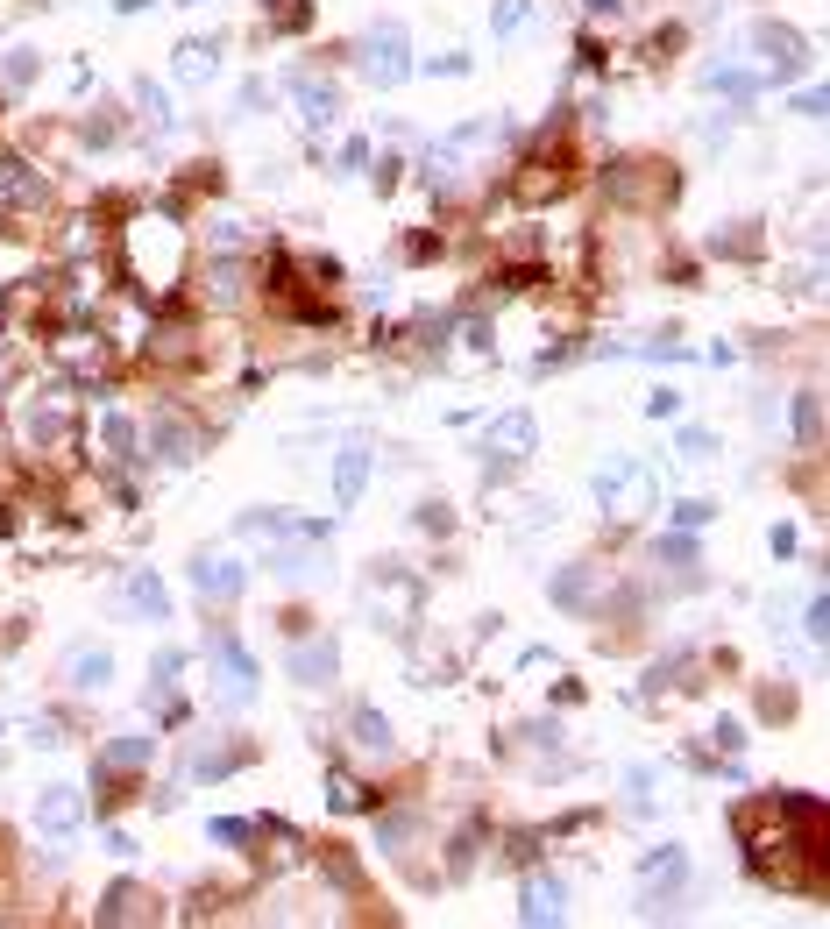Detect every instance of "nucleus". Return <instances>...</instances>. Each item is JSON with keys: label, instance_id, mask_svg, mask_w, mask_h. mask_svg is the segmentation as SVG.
<instances>
[{"label": "nucleus", "instance_id": "nucleus-1", "mask_svg": "<svg viewBox=\"0 0 830 929\" xmlns=\"http://www.w3.org/2000/svg\"><path fill=\"white\" fill-rule=\"evenodd\" d=\"M738 844L752 851L774 887H802V873L823 887V802L816 795H760L738 809Z\"/></svg>", "mask_w": 830, "mask_h": 929}, {"label": "nucleus", "instance_id": "nucleus-2", "mask_svg": "<svg viewBox=\"0 0 830 929\" xmlns=\"http://www.w3.org/2000/svg\"><path fill=\"white\" fill-rule=\"evenodd\" d=\"M128 277H135L149 298L178 291V277H185V235H178L164 213H135V220H128Z\"/></svg>", "mask_w": 830, "mask_h": 929}, {"label": "nucleus", "instance_id": "nucleus-3", "mask_svg": "<svg viewBox=\"0 0 830 929\" xmlns=\"http://www.w3.org/2000/svg\"><path fill=\"white\" fill-rule=\"evenodd\" d=\"M653 497H660V483H653L646 461H632V454H611L596 469V504L611 511V518H639V511H653Z\"/></svg>", "mask_w": 830, "mask_h": 929}, {"label": "nucleus", "instance_id": "nucleus-4", "mask_svg": "<svg viewBox=\"0 0 830 929\" xmlns=\"http://www.w3.org/2000/svg\"><path fill=\"white\" fill-rule=\"evenodd\" d=\"M362 71H369L376 86H405L412 79V50H405V29L398 22H384V29L362 36Z\"/></svg>", "mask_w": 830, "mask_h": 929}, {"label": "nucleus", "instance_id": "nucleus-5", "mask_svg": "<svg viewBox=\"0 0 830 929\" xmlns=\"http://www.w3.org/2000/svg\"><path fill=\"white\" fill-rule=\"evenodd\" d=\"M682 880H689V851L682 844H653L646 859H639V901H646V915L660 908V894H682Z\"/></svg>", "mask_w": 830, "mask_h": 929}, {"label": "nucleus", "instance_id": "nucleus-6", "mask_svg": "<svg viewBox=\"0 0 830 929\" xmlns=\"http://www.w3.org/2000/svg\"><path fill=\"white\" fill-rule=\"evenodd\" d=\"M192 589H199L206 603H235V596L249 589V575H242V561H228V554H199V561H192Z\"/></svg>", "mask_w": 830, "mask_h": 929}, {"label": "nucleus", "instance_id": "nucleus-7", "mask_svg": "<svg viewBox=\"0 0 830 929\" xmlns=\"http://www.w3.org/2000/svg\"><path fill=\"white\" fill-rule=\"evenodd\" d=\"M533 447H540V419L525 412V405H518V412H497V419H490V454H504V461H525Z\"/></svg>", "mask_w": 830, "mask_h": 929}, {"label": "nucleus", "instance_id": "nucleus-8", "mask_svg": "<svg viewBox=\"0 0 830 929\" xmlns=\"http://www.w3.org/2000/svg\"><path fill=\"white\" fill-rule=\"evenodd\" d=\"M79 823H86L79 788H43V795H36V830H43V837H71Z\"/></svg>", "mask_w": 830, "mask_h": 929}, {"label": "nucleus", "instance_id": "nucleus-9", "mask_svg": "<svg viewBox=\"0 0 830 929\" xmlns=\"http://www.w3.org/2000/svg\"><path fill=\"white\" fill-rule=\"evenodd\" d=\"M561 915H568V887L547 880V873H533L525 894H518V922H561Z\"/></svg>", "mask_w": 830, "mask_h": 929}, {"label": "nucleus", "instance_id": "nucleus-10", "mask_svg": "<svg viewBox=\"0 0 830 929\" xmlns=\"http://www.w3.org/2000/svg\"><path fill=\"white\" fill-rule=\"evenodd\" d=\"M121 603H128L135 617H149V625H164V617H171V589L149 575V568H135V575L121 582Z\"/></svg>", "mask_w": 830, "mask_h": 929}, {"label": "nucleus", "instance_id": "nucleus-11", "mask_svg": "<svg viewBox=\"0 0 830 929\" xmlns=\"http://www.w3.org/2000/svg\"><path fill=\"white\" fill-rule=\"evenodd\" d=\"M284 667H291V681H306V688L334 681V639H298Z\"/></svg>", "mask_w": 830, "mask_h": 929}, {"label": "nucleus", "instance_id": "nucleus-12", "mask_svg": "<svg viewBox=\"0 0 830 929\" xmlns=\"http://www.w3.org/2000/svg\"><path fill=\"white\" fill-rule=\"evenodd\" d=\"M752 43H760V50L774 57V71H781V79H788V71H802V57H809V43H802L795 29H781V22H760V29H752Z\"/></svg>", "mask_w": 830, "mask_h": 929}, {"label": "nucleus", "instance_id": "nucleus-13", "mask_svg": "<svg viewBox=\"0 0 830 929\" xmlns=\"http://www.w3.org/2000/svg\"><path fill=\"white\" fill-rule=\"evenodd\" d=\"M291 93H298V107H306V121H313V128H327V121L341 114V93H334L327 79H306V71H298Z\"/></svg>", "mask_w": 830, "mask_h": 929}, {"label": "nucleus", "instance_id": "nucleus-14", "mask_svg": "<svg viewBox=\"0 0 830 929\" xmlns=\"http://www.w3.org/2000/svg\"><path fill=\"white\" fill-rule=\"evenodd\" d=\"M213 71H220V43H206V36H185V43H178V79H185V86H206Z\"/></svg>", "mask_w": 830, "mask_h": 929}, {"label": "nucleus", "instance_id": "nucleus-15", "mask_svg": "<svg viewBox=\"0 0 830 929\" xmlns=\"http://www.w3.org/2000/svg\"><path fill=\"white\" fill-rule=\"evenodd\" d=\"M362 483H369V454H362V447L334 454V504H341V511H348V504L362 497Z\"/></svg>", "mask_w": 830, "mask_h": 929}, {"label": "nucleus", "instance_id": "nucleus-16", "mask_svg": "<svg viewBox=\"0 0 830 929\" xmlns=\"http://www.w3.org/2000/svg\"><path fill=\"white\" fill-rule=\"evenodd\" d=\"M107 681H114V653H71V688L100 695Z\"/></svg>", "mask_w": 830, "mask_h": 929}, {"label": "nucleus", "instance_id": "nucleus-17", "mask_svg": "<svg viewBox=\"0 0 830 929\" xmlns=\"http://www.w3.org/2000/svg\"><path fill=\"white\" fill-rule=\"evenodd\" d=\"M149 447H157V461H192V433L178 419H157L149 426Z\"/></svg>", "mask_w": 830, "mask_h": 929}, {"label": "nucleus", "instance_id": "nucleus-18", "mask_svg": "<svg viewBox=\"0 0 830 929\" xmlns=\"http://www.w3.org/2000/svg\"><path fill=\"white\" fill-rule=\"evenodd\" d=\"M135 915H142V887H128V880H121V887H107V894H100V922H135Z\"/></svg>", "mask_w": 830, "mask_h": 929}, {"label": "nucleus", "instance_id": "nucleus-19", "mask_svg": "<svg viewBox=\"0 0 830 929\" xmlns=\"http://www.w3.org/2000/svg\"><path fill=\"white\" fill-rule=\"evenodd\" d=\"M589 589H596V582H589V568H561V575H554V603H561V610H582V603H589Z\"/></svg>", "mask_w": 830, "mask_h": 929}, {"label": "nucleus", "instance_id": "nucleus-20", "mask_svg": "<svg viewBox=\"0 0 830 929\" xmlns=\"http://www.w3.org/2000/svg\"><path fill=\"white\" fill-rule=\"evenodd\" d=\"M525 22H533V0H490V29L497 36H518Z\"/></svg>", "mask_w": 830, "mask_h": 929}, {"label": "nucleus", "instance_id": "nucleus-21", "mask_svg": "<svg viewBox=\"0 0 830 929\" xmlns=\"http://www.w3.org/2000/svg\"><path fill=\"white\" fill-rule=\"evenodd\" d=\"M206 298H213V305H235V298H242V270H235V263L206 270Z\"/></svg>", "mask_w": 830, "mask_h": 929}, {"label": "nucleus", "instance_id": "nucleus-22", "mask_svg": "<svg viewBox=\"0 0 830 929\" xmlns=\"http://www.w3.org/2000/svg\"><path fill=\"white\" fill-rule=\"evenodd\" d=\"M816 426H823V405H816V391H802V398H795V440L816 447Z\"/></svg>", "mask_w": 830, "mask_h": 929}, {"label": "nucleus", "instance_id": "nucleus-23", "mask_svg": "<svg viewBox=\"0 0 830 929\" xmlns=\"http://www.w3.org/2000/svg\"><path fill=\"white\" fill-rule=\"evenodd\" d=\"M710 93H731V100H752V93H760V79H752V71H710Z\"/></svg>", "mask_w": 830, "mask_h": 929}, {"label": "nucleus", "instance_id": "nucleus-24", "mask_svg": "<svg viewBox=\"0 0 830 929\" xmlns=\"http://www.w3.org/2000/svg\"><path fill=\"white\" fill-rule=\"evenodd\" d=\"M355 738H362L369 752H384V745H391V724L376 717V710H355Z\"/></svg>", "mask_w": 830, "mask_h": 929}, {"label": "nucleus", "instance_id": "nucleus-25", "mask_svg": "<svg viewBox=\"0 0 830 929\" xmlns=\"http://www.w3.org/2000/svg\"><path fill=\"white\" fill-rule=\"evenodd\" d=\"M263 15L277 29H306V0H263Z\"/></svg>", "mask_w": 830, "mask_h": 929}, {"label": "nucleus", "instance_id": "nucleus-26", "mask_svg": "<svg viewBox=\"0 0 830 929\" xmlns=\"http://www.w3.org/2000/svg\"><path fill=\"white\" fill-rule=\"evenodd\" d=\"M149 759V738H114L107 745V766H142Z\"/></svg>", "mask_w": 830, "mask_h": 929}, {"label": "nucleus", "instance_id": "nucleus-27", "mask_svg": "<svg viewBox=\"0 0 830 929\" xmlns=\"http://www.w3.org/2000/svg\"><path fill=\"white\" fill-rule=\"evenodd\" d=\"M100 433H107V447H114V454H135V426H128L121 412H107V426H100Z\"/></svg>", "mask_w": 830, "mask_h": 929}, {"label": "nucleus", "instance_id": "nucleus-28", "mask_svg": "<svg viewBox=\"0 0 830 929\" xmlns=\"http://www.w3.org/2000/svg\"><path fill=\"white\" fill-rule=\"evenodd\" d=\"M710 738H717V752H738V745H745V724H738V717H717Z\"/></svg>", "mask_w": 830, "mask_h": 929}, {"label": "nucleus", "instance_id": "nucleus-29", "mask_svg": "<svg viewBox=\"0 0 830 929\" xmlns=\"http://www.w3.org/2000/svg\"><path fill=\"white\" fill-rule=\"evenodd\" d=\"M710 511H717V504H703V497H689V504H674V525H710Z\"/></svg>", "mask_w": 830, "mask_h": 929}, {"label": "nucleus", "instance_id": "nucleus-30", "mask_svg": "<svg viewBox=\"0 0 830 929\" xmlns=\"http://www.w3.org/2000/svg\"><path fill=\"white\" fill-rule=\"evenodd\" d=\"M646 412H653V419H674V412H682V391H653Z\"/></svg>", "mask_w": 830, "mask_h": 929}, {"label": "nucleus", "instance_id": "nucleus-31", "mask_svg": "<svg viewBox=\"0 0 830 929\" xmlns=\"http://www.w3.org/2000/svg\"><path fill=\"white\" fill-rule=\"evenodd\" d=\"M426 71H433V79H440V71H447V79H462V71H469V57H462V50H447V57H433Z\"/></svg>", "mask_w": 830, "mask_h": 929}, {"label": "nucleus", "instance_id": "nucleus-32", "mask_svg": "<svg viewBox=\"0 0 830 929\" xmlns=\"http://www.w3.org/2000/svg\"><path fill=\"white\" fill-rule=\"evenodd\" d=\"M213 837H220V844H242V837H249V823H242V816H220V823H213Z\"/></svg>", "mask_w": 830, "mask_h": 929}, {"label": "nucleus", "instance_id": "nucleus-33", "mask_svg": "<svg viewBox=\"0 0 830 929\" xmlns=\"http://www.w3.org/2000/svg\"><path fill=\"white\" fill-rule=\"evenodd\" d=\"M660 561H682V568H689V561H696V547H689V539H660Z\"/></svg>", "mask_w": 830, "mask_h": 929}, {"label": "nucleus", "instance_id": "nucleus-34", "mask_svg": "<svg viewBox=\"0 0 830 929\" xmlns=\"http://www.w3.org/2000/svg\"><path fill=\"white\" fill-rule=\"evenodd\" d=\"M802 632H809V639H823V596H809V610H802Z\"/></svg>", "mask_w": 830, "mask_h": 929}, {"label": "nucleus", "instance_id": "nucleus-35", "mask_svg": "<svg viewBox=\"0 0 830 929\" xmlns=\"http://www.w3.org/2000/svg\"><path fill=\"white\" fill-rule=\"evenodd\" d=\"M582 8H589V15H611V8H625V0H582Z\"/></svg>", "mask_w": 830, "mask_h": 929}, {"label": "nucleus", "instance_id": "nucleus-36", "mask_svg": "<svg viewBox=\"0 0 830 929\" xmlns=\"http://www.w3.org/2000/svg\"><path fill=\"white\" fill-rule=\"evenodd\" d=\"M178 8H199V0H178Z\"/></svg>", "mask_w": 830, "mask_h": 929}]
</instances>
